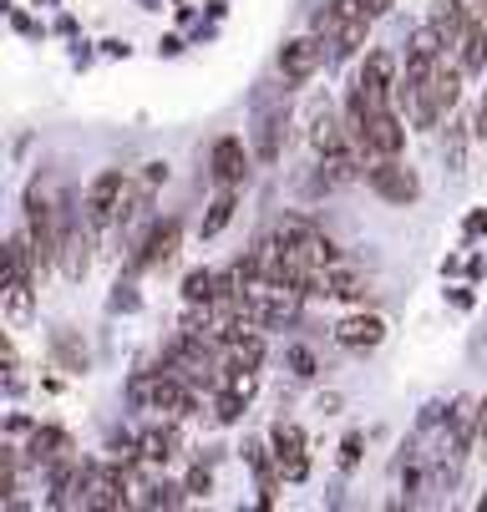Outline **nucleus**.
<instances>
[{
	"mask_svg": "<svg viewBox=\"0 0 487 512\" xmlns=\"http://www.w3.org/2000/svg\"><path fill=\"white\" fill-rule=\"evenodd\" d=\"M208 178H214L219 188H239L249 178V148L239 137H219L214 153H208Z\"/></svg>",
	"mask_w": 487,
	"mask_h": 512,
	"instance_id": "obj_8",
	"label": "nucleus"
},
{
	"mask_svg": "<svg viewBox=\"0 0 487 512\" xmlns=\"http://www.w3.org/2000/svg\"><path fill=\"white\" fill-rule=\"evenodd\" d=\"M447 163L462 173V163H467V132H462V122H452L447 127Z\"/></svg>",
	"mask_w": 487,
	"mask_h": 512,
	"instance_id": "obj_19",
	"label": "nucleus"
},
{
	"mask_svg": "<svg viewBox=\"0 0 487 512\" xmlns=\"http://www.w3.org/2000/svg\"><path fill=\"white\" fill-rule=\"evenodd\" d=\"M345 127H351V122H345ZM351 142L361 148L366 163H371V158H401V153H406V122L396 117V107L371 112L366 122L351 127Z\"/></svg>",
	"mask_w": 487,
	"mask_h": 512,
	"instance_id": "obj_2",
	"label": "nucleus"
},
{
	"mask_svg": "<svg viewBox=\"0 0 487 512\" xmlns=\"http://www.w3.org/2000/svg\"><path fill=\"white\" fill-rule=\"evenodd\" d=\"M366 188H371L376 198L396 203V208H406V203L422 198V183H416V173H411L401 158H371V163H366Z\"/></svg>",
	"mask_w": 487,
	"mask_h": 512,
	"instance_id": "obj_3",
	"label": "nucleus"
},
{
	"mask_svg": "<svg viewBox=\"0 0 487 512\" xmlns=\"http://www.w3.org/2000/svg\"><path fill=\"white\" fill-rule=\"evenodd\" d=\"M72 457V436H66L61 426H36L31 442H26V462L31 467H56Z\"/></svg>",
	"mask_w": 487,
	"mask_h": 512,
	"instance_id": "obj_9",
	"label": "nucleus"
},
{
	"mask_svg": "<svg viewBox=\"0 0 487 512\" xmlns=\"http://www.w3.org/2000/svg\"><path fill=\"white\" fill-rule=\"evenodd\" d=\"M143 502H148V507H183V502H188V487H178V482H158Z\"/></svg>",
	"mask_w": 487,
	"mask_h": 512,
	"instance_id": "obj_18",
	"label": "nucleus"
},
{
	"mask_svg": "<svg viewBox=\"0 0 487 512\" xmlns=\"http://www.w3.org/2000/svg\"><path fill=\"white\" fill-rule=\"evenodd\" d=\"M290 365H295V376H300V381H310V376H315V355H310L305 345H295V350H290Z\"/></svg>",
	"mask_w": 487,
	"mask_h": 512,
	"instance_id": "obj_21",
	"label": "nucleus"
},
{
	"mask_svg": "<svg viewBox=\"0 0 487 512\" xmlns=\"http://www.w3.org/2000/svg\"><path fill=\"white\" fill-rule=\"evenodd\" d=\"M477 436H482V442H487V401L477 406Z\"/></svg>",
	"mask_w": 487,
	"mask_h": 512,
	"instance_id": "obj_26",
	"label": "nucleus"
},
{
	"mask_svg": "<svg viewBox=\"0 0 487 512\" xmlns=\"http://www.w3.org/2000/svg\"><path fill=\"white\" fill-rule=\"evenodd\" d=\"M335 340H340L345 350H371V345L386 340V320H381V315H345V320L335 325Z\"/></svg>",
	"mask_w": 487,
	"mask_h": 512,
	"instance_id": "obj_11",
	"label": "nucleus"
},
{
	"mask_svg": "<svg viewBox=\"0 0 487 512\" xmlns=\"http://www.w3.org/2000/svg\"><path fill=\"white\" fill-rule=\"evenodd\" d=\"M56 355H61V365H66V371H82V365H87V350H77V345L66 340V335H56Z\"/></svg>",
	"mask_w": 487,
	"mask_h": 512,
	"instance_id": "obj_20",
	"label": "nucleus"
},
{
	"mask_svg": "<svg viewBox=\"0 0 487 512\" xmlns=\"http://www.w3.org/2000/svg\"><path fill=\"white\" fill-rule=\"evenodd\" d=\"M366 36H371V16H366V11H361V16H345L335 31H325L330 56H356V51L366 46Z\"/></svg>",
	"mask_w": 487,
	"mask_h": 512,
	"instance_id": "obj_13",
	"label": "nucleus"
},
{
	"mask_svg": "<svg viewBox=\"0 0 487 512\" xmlns=\"http://www.w3.org/2000/svg\"><path fill=\"white\" fill-rule=\"evenodd\" d=\"M31 310H36V274L11 269V279H6V320L11 325H26Z\"/></svg>",
	"mask_w": 487,
	"mask_h": 512,
	"instance_id": "obj_12",
	"label": "nucleus"
},
{
	"mask_svg": "<svg viewBox=\"0 0 487 512\" xmlns=\"http://www.w3.org/2000/svg\"><path fill=\"white\" fill-rule=\"evenodd\" d=\"M178 239H183L178 218H168V224H153L148 239L137 244V254H132V269H168L173 254H178Z\"/></svg>",
	"mask_w": 487,
	"mask_h": 512,
	"instance_id": "obj_7",
	"label": "nucleus"
},
{
	"mask_svg": "<svg viewBox=\"0 0 487 512\" xmlns=\"http://www.w3.org/2000/svg\"><path fill=\"white\" fill-rule=\"evenodd\" d=\"M234 208H239V188H224L214 203H208L203 224H198V239H214V234H224V229H229V218H234Z\"/></svg>",
	"mask_w": 487,
	"mask_h": 512,
	"instance_id": "obj_14",
	"label": "nucleus"
},
{
	"mask_svg": "<svg viewBox=\"0 0 487 512\" xmlns=\"http://www.w3.org/2000/svg\"><path fill=\"white\" fill-rule=\"evenodd\" d=\"M361 6H366V16H371V21H381V16L396 6V0H361Z\"/></svg>",
	"mask_w": 487,
	"mask_h": 512,
	"instance_id": "obj_24",
	"label": "nucleus"
},
{
	"mask_svg": "<svg viewBox=\"0 0 487 512\" xmlns=\"http://www.w3.org/2000/svg\"><path fill=\"white\" fill-rule=\"evenodd\" d=\"M214 295H219V274L214 269H188L183 274V300L188 305H214Z\"/></svg>",
	"mask_w": 487,
	"mask_h": 512,
	"instance_id": "obj_15",
	"label": "nucleus"
},
{
	"mask_svg": "<svg viewBox=\"0 0 487 512\" xmlns=\"http://www.w3.org/2000/svg\"><path fill=\"white\" fill-rule=\"evenodd\" d=\"M274 462H280V477H290V482L305 477V436H300V426H290V421L274 426Z\"/></svg>",
	"mask_w": 487,
	"mask_h": 512,
	"instance_id": "obj_10",
	"label": "nucleus"
},
{
	"mask_svg": "<svg viewBox=\"0 0 487 512\" xmlns=\"http://www.w3.org/2000/svg\"><path fill=\"white\" fill-rule=\"evenodd\" d=\"M183 487H188V497H208V487H214V477H208V467H193Z\"/></svg>",
	"mask_w": 487,
	"mask_h": 512,
	"instance_id": "obj_22",
	"label": "nucleus"
},
{
	"mask_svg": "<svg viewBox=\"0 0 487 512\" xmlns=\"http://www.w3.org/2000/svg\"><path fill=\"white\" fill-rule=\"evenodd\" d=\"M127 173L122 168H102L97 178H92V188H87V198H82V218L92 229H102V224H117V208H122V198H127Z\"/></svg>",
	"mask_w": 487,
	"mask_h": 512,
	"instance_id": "obj_4",
	"label": "nucleus"
},
{
	"mask_svg": "<svg viewBox=\"0 0 487 512\" xmlns=\"http://www.w3.org/2000/svg\"><path fill=\"white\" fill-rule=\"evenodd\" d=\"M356 462H361V436L351 431V436H345V442H340V467H345V472H351Z\"/></svg>",
	"mask_w": 487,
	"mask_h": 512,
	"instance_id": "obj_23",
	"label": "nucleus"
},
{
	"mask_svg": "<svg viewBox=\"0 0 487 512\" xmlns=\"http://www.w3.org/2000/svg\"><path fill=\"white\" fill-rule=\"evenodd\" d=\"M168 457H178V431L173 426L143 431V462H168Z\"/></svg>",
	"mask_w": 487,
	"mask_h": 512,
	"instance_id": "obj_17",
	"label": "nucleus"
},
{
	"mask_svg": "<svg viewBox=\"0 0 487 512\" xmlns=\"http://www.w3.org/2000/svg\"><path fill=\"white\" fill-rule=\"evenodd\" d=\"M66 279H82L92 269V224H77V218L61 213V254H56Z\"/></svg>",
	"mask_w": 487,
	"mask_h": 512,
	"instance_id": "obj_6",
	"label": "nucleus"
},
{
	"mask_svg": "<svg viewBox=\"0 0 487 512\" xmlns=\"http://www.w3.org/2000/svg\"><path fill=\"white\" fill-rule=\"evenodd\" d=\"M254 153H259V163H280V153H285V117H264Z\"/></svg>",
	"mask_w": 487,
	"mask_h": 512,
	"instance_id": "obj_16",
	"label": "nucleus"
},
{
	"mask_svg": "<svg viewBox=\"0 0 487 512\" xmlns=\"http://www.w3.org/2000/svg\"><path fill=\"white\" fill-rule=\"evenodd\" d=\"M462 77H467V66L452 61V56H442V66H437L432 77L416 87V97H411V117H416V127H437V122L457 107V97H462Z\"/></svg>",
	"mask_w": 487,
	"mask_h": 512,
	"instance_id": "obj_1",
	"label": "nucleus"
},
{
	"mask_svg": "<svg viewBox=\"0 0 487 512\" xmlns=\"http://www.w3.org/2000/svg\"><path fill=\"white\" fill-rule=\"evenodd\" d=\"M325 46H330V41H320V31H315V36H300V41H285V51H280V77H285L290 92L305 87L315 71L325 66Z\"/></svg>",
	"mask_w": 487,
	"mask_h": 512,
	"instance_id": "obj_5",
	"label": "nucleus"
},
{
	"mask_svg": "<svg viewBox=\"0 0 487 512\" xmlns=\"http://www.w3.org/2000/svg\"><path fill=\"white\" fill-rule=\"evenodd\" d=\"M467 234H487V213H472L467 218Z\"/></svg>",
	"mask_w": 487,
	"mask_h": 512,
	"instance_id": "obj_25",
	"label": "nucleus"
}]
</instances>
